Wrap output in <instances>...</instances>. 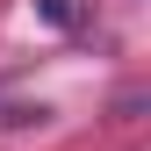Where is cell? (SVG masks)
I'll list each match as a JSON object with an SVG mask.
<instances>
[{
    "instance_id": "cell-1",
    "label": "cell",
    "mask_w": 151,
    "mask_h": 151,
    "mask_svg": "<svg viewBox=\"0 0 151 151\" xmlns=\"http://www.w3.org/2000/svg\"><path fill=\"white\" fill-rule=\"evenodd\" d=\"M43 14L50 22H72V0H43Z\"/></svg>"
}]
</instances>
